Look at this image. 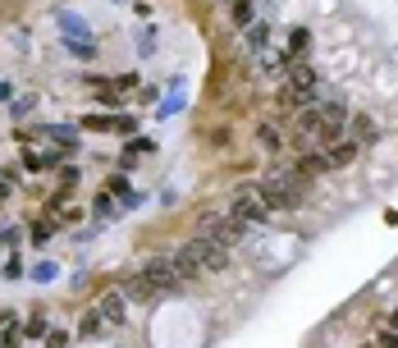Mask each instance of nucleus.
I'll return each instance as SVG.
<instances>
[{
    "label": "nucleus",
    "mask_w": 398,
    "mask_h": 348,
    "mask_svg": "<svg viewBox=\"0 0 398 348\" xmlns=\"http://www.w3.org/2000/svg\"><path fill=\"white\" fill-rule=\"evenodd\" d=\"M33 279H42V284H46V279H55V266H51V261H37V266H33Z\"/></svg>",
    "instance_id": "19"
},
{
    "label": "nucleus",
    "mask_w": 398,
    "mask_h": 348,
    "mask_svg": "<svg viewBox=\"0 0 398 348\" xmlns=\"http://www.w3.org/2000/svg\"><path fill=\"white\" fill-rule=\"evenodd\" d=\"M105 192H110V197H124V207H138V192L129 188V179H124V174H115V179H105Z\"/></svg>",
    "instance_id": "11"
},
{
    "label": "nucleus",
    "mask_w": 398,
    "mask_h": 348,
    "mask_svg": "<svg viewBox=\"0 0 398 348\" xmlns=\"http://www.w3.org/2000/svg\"><path fill=\"white\" fill-rule=\"evenodd\" d=\"M229 216H234L238 225H247V229H252V225H266V220H270V207L261 202V192H257V188H247V192H238V197H234Z\"/></svg>",
    "instance_id": "3"
},
{
    "label": "nucleus",
    "mask_w": 398,
    "mask_h": 348,
    "mask_svg": "<svg viewBox=\"0 0 398 348\" xmlns=\"http://www.w3.org/2000/svg\"><path fill=\"white\" fill-rule=\"evenodd\" d=\"M42 335H46V312L37 307V312L23 321V340H42Z\"/></svg>",
    "instance_id": "16"
},
{
    "label": "nucleus",
    "mask_w": 398,
    "mask_h": 348,
    "mask_svg": "<svg viewBox=\"0 0 398 348\" xmlns=\"http://www.w3.org/2000/svg\"><path fill=\"white\" fill-rule=\"evenodd\" d=\"M9 202V179H0V207Z\"/></svg>",
    "instance_id": "23"
},
{
    "label": "nucleus",
    "mask_w": 398,
    "mask_h": 348,
    "mask_svg": "<svg viewBox=\"0 0 398 348\" xmlns=\"http://www.w3.org/2000/svg\"><path fill=\"white\" fill-rule=\"evenodd\" d=\"M42 133L55 142V147H74V142H78V129H74V124H51V129H42Z\"/></svg>",
    "instance_id": "12"
},
{
    "label": "nucleus",
    "mask_w": 398,
    "mask_h": 348,
    "mask_svg": "<svg viewBox=\"0 0 398 348\" xmlns=\"http://www.w3.org/2000/svg\"><path fill=\"white\" fill-rule=\"evenodd\" d=\"M96 312H101L105 325H124L129 321V298H124V289H105V294L96 298Z\"/></svg>",
    "instance_id": "6"
},
{
    "label": "nucleus",
    "mask_w": 398,
    "mask_h": 348,
    "mask_svg": "<svg viewBox=\"0 0 398 348\" xmlns=\"http://www.w3.org/2000/svg\"><path fill=\"white\" fill-rule=\"evenodd\" d=\"M293 170L303 174L307 183H312V179H320V174H329V156H325L320 147H312V151H303V156L293 161Z\"/></svg>",
    "instance_id": "7"
},
{
    "label": "nucleus",
    "mask_w": 398,
    "mask_h": 348,
    "mask_svg": "<svg viewBox=\"0 0 398 348\" xmlns=\"http://www.w3.org/2000/svg\"><path fill=\"white\" fill-rule=\"evenodd\" d=\"M142 275L156 284V294H170V289H179V270H174V257H151L147 266H142Z\"/></svg>",
    "instance_id": "5"
},
{
    "label": "nucleus",
    "mask_w": 398,
    "mask_h": 348,
    "mask_svg": "<svg viewBox=\"0 0 398 348\" xmlns=\"http://www.w3.org/2000/svg\"><path fill=\"white\" fill-rule=\"evenodd\" d=\"M348 138L357 142V147H375V142L385 138V129H380V120L375 115H366V110H357V115H348Z\"/></svg>",
    "instance_id": "4"
},
{
    "label": "nucleus",
    "mask_w": 398,
    "mask_h": 348,
    "mask_svg": "<svg viewBox=\"0 0 398 348\" xmlns=\"http://www.w3.org/2000/svg\"><path fill=\"white\" fill-rule=\"evenodd\" d=\"M390 330H398V312H394V316H390Z\"/></svg>",
    "instance_id": "25"
},
{
    "label": "nucleus",
    "mask_w": 398,
    "mask_h": 348,
    "mask_svg": "<svg viewBox=\"0 0 398 348\" xmlns=\"http://www.w3.org/2000/svg\"><path fill=\"white\" fill-rule=\"evenodd\" d=\"M307 51H312V33H307V28H293V33H288V42H284L288 64H303Z\"/></svg>",
    "instance_id": "10"
},
{
    "label": "nucleus",
    "mask_w": 398,
    "mask_h": 348,
    "mask_svg": "<svg viewBox=\"0 0 398 348\" xmlns=\"http://www.w3.org/2000/svg\"><path fill=\"white\" fill-rule=\"evenodd\" d=\"M325 156H329V170H348L357 156H362V147H357L353 138H339V142H329V147H325Z\"/></svg>",
    "instance_id": "8"
},
{
    "label": "nucleus",
    "mask_w": 398,
    "mask_h": 348,
    "mask_svg": "<svg viewBox=\"0 0 398 348\" xmlns=\"http://www.w3.org/2000/svg\"><path fill=\"white\" fill-rule=\"evenodd\" d=\"M229 266V248H220L211 234L192 238L188 248H179L174 253V270H179V279H201V275H216V270Z\"/></svg>",
    "instance_id": "2"
},
{
    "label": "nucleus",
    "mask_w": 398,
    "mask_h": 348,
    "mask_svg": "<svg viewBox=\"0 0 398 348\" xmlns=\"http://www.w3.org/2000/svg\"><path fill=\"white\" fill-rule=\"evenodd\" d=\"M28 238H33V248H46L55 238V220H33V225H28Z\"/></svg>",
    "instance_id": "13"
},
{
    "label": "nucleus",
    "mask_w": 398,
    "mask_h": 348,
    "mask_svg": "<svg viewBox=\"0 0 398 348\" xmlns=\"http://www.w3.org/2000/svg\"><path fill=\"white\" fill-rule=\"evenodd\" d=\"M252 188L261 192V202H266L270 216H275V211H298V207H303V202H307V188H312V183H307L293 166H279V170H270L266 179H257Z\"/></svg>",
    "instance_id": "1"
},
{
    "label": "nucleus",
    "mask_w": 398,
    "mask_h": 348,
    "mask_svg": "<svg viewBox=\"0 0 398 348\" xmlns=\"http://www.w3.org/2000/svg\"><path fill=\"white\" fill-rule=\"evenodd\" d=\"M46 348H69V335H64V330H55V335H46Z\"/></svg>",
    "instance_id": "21"
},
{
    "label": "nucleus",
    "mask_w": 398,
    "mask_h": 348,
    "mask_svg": "<svg viewBox=\"0 0 398 348\" xmlns=\"http://www.w3.org/2000/svg\"><path fill=\"white\" fill-rule=\"evenodd\" d=\"M37 105V96H23V101H14V115H28Z\"/></svg>",
    "instance_id": "22"
},
{
    "label": "nucleus",
    "mask_w": 398,
    "mask_h": 348,
    "mask_svg": "<svg viewBox=\"0 0 398 348\" xmlns=\"http://www.w3.org/2000/svg\"><path fill=\"white\" fill-rule=\"evenodd\" d=\"M257 142H261L266 151H279V147H284V133H279V124H261Z\"/></svg>",
    "instance_id": "14"
},
{
    "label": "nucleus",
    "mask_w": 398,
    "mask_h": 348,
    "mask_svg": "<svg viewBox=\"0 0 398 348\" xmlns=\"http://www.w3.org/2000/svg\"><path fill=\"white\" fill-rule=\"evenodd\" d=\"M0 101H9V83L5 79H0Z\"/></svg>",
    "instance_id": "24"
},
{
    "label": "nucleus",
    "mask_w": 398,
    "mask_h": 348,
    "mask_svg": "<svg viewBox=\"0 0 398 348\" xmlns=\"http://www.w3.org/2000/svg\"><path fill=\"white\" fill-rule=\"evenodd\" d=\"M18 243H23V229H14V225L0 229V248H18Z\"/></svg>",
    "instance_id": "18"
},
{
    "label": "nucleus",
    "mask_w": 398,
    "mask_h": 348,
    "mask_svg": "<svg viewBox=\"0 0 398 348\" xmlns=\"http://www.w3.org/2000/svg\"><path fill=\"white\" fill-rule=\"evenodd\" d=\"M5 279H23V261H18V257L5 261Z\"/></svg>",
    "instance_id": "20"
},
{
    "label": "nucleus",
    "mask_w": 398,
    "mask_h": 348,
    "mask_svg": "<svg viewBox=\"0 0 398 348\" xmlns=\"http://www.w3.org/2000/svg\"><path fill=\"white\" fill-rule=\"evenodd\" d=\"M101 330H105V321H101V312H96V307H92V312H87L83 321H78V335H83V340H96V335H101Z\"/></svg>",
    "instance_id": "15"
},
{
    "label": "nucleus",
    "mask_w": 398,
    "mask_h": 348,
    "mask_svg": "<svg viewBox=\"0 0 398 348\" xmlns=\"http://www.w3.org/2000/svg\"><path fill=\"white\" fill-rule=\"evenodd\" d=\"M92 211H96V216H101V220H110V216H119V202H115L110 192L101 188V192H96V207H92Z\"/></svg>",
    "instance_id": "17"
},
{
    "label": "nucleus",
    "mask_w": 398,
    "mask_h": 348,
    "mask_svg": "<svg viewBox=\"0 0 398 348\" xmlns=\"http://www.w3.org/2000/svg\"><path fill=\"white\" fill-rule=\"evenodd\" d=\"M124 298H129V303H151V298H156V284H151L142 270H133V275L124 279Z\"/></svg>",
    "instance_id": "9"
}]
</instances>
